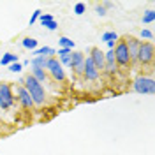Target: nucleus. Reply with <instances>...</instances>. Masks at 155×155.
Instances as JSON below:
<instances>
[{"label":"nucleus","instance_id":"nucleus-1","mask_svg":"<svg viewBox=\"0 0 155 155\" xmlns=\"http://www.w3.org/2000/svg\"><path fill=\"white\" fill-rule=\"evenodd\" d=\"M23 88L28 92V95L32 97L34 104H37V106H42V104H44V101H46V92H44V87H42L39 81H35L30 74H28V76H25Z\"/></svg>","mask_w":155,"mask_h":155},{"label":"nucleus","instance_id":"nucleus-2","mask_svg":"<svg viewBox=\"0 0 155 155\" xmlns=\"http://www.w3.org/2000/svg\"><path fill=\"white\" fill-rule=\"evenodd\" d=\"M113 53H115L116 67H122V69L130 67V58H129V51H127V46H125V41H124V39L116 42Z\"/></svg>","mask_w":155,"mask_h":155},{"label":"nucleus","instance_id":"nucleus-3","mask_svg":"<svg viewBox=\"0 0 155 155\" xmlns=\"http://www.w3.org/2000/svg\"><path fill=\"white\" fill-rule=\"evenodd\" d=\"M134 90L137 94H143V95H153L155 81L148 76H137L134 79Z\"/></svg>","mask_w":155,"mask_h":155},{"label":"nucleus","instance_id":"nucleus-4","mask_svg":"<svg viewBox=\"0 0 155 155\" xmlns=\"http://www.w3.org/2000/svg\"><path fill=\"white\" fill-rule=\"evenodd\" d=\"M153 44L152 42H143L141 41V44H139V51H137V64H141V65H150L152 62H153Z\"/></svg>","mask_w":155,"mask_h":155},{"label":"nucleus","instance_id":"nucleus-5","mask_svg":"<svg viewBox=\"0 0 155 155\" xmlns=\"http://www.w3.org/2000/svg\"><path fill=\"white\" fill-rule=\"evenodd\" d=\"M12 106H14L12 85H9V83H0V107L2 109H11Z\"/></svg>","mask_w":155,"mask_h":155},{"label":"nucleus","instance_id":"nucleus-6","mask_svg":"<svg viewBox=\"0 0 155 155\" xmlns=\"http://www.w3.org/2000/svg\"><path fill=\"white\" fill-rule=\"evenodd\" d=\"M46 69H48L49 74L53 76L55 81H60V83L65 81V71H64V67H62V64L58 62L57 57L48 58V65H46Z\"/></svg>","mask_w":155,"mask_h":155},{"label":"nucleus","instance_id":"nucleus-7","mask_svg":"<svg viewBox=\"0 0 155 155\" xmlns=\"http://www.w3.org/2000/svg\"><path fill=\"white\" fill-rule=\"evenodd\" d=\"M12 94H14V97H18V101H19V104H21L23 109H32V107L35 106L34 101H32V97L28 95V92L23 87L14 85V87H12Z\"/></svg>","mask_w":155,"mask_h":155},{"label":"nucleus","instance_id":"nucleus-8","mask_svg":"<svg viewBox=\"0 0 155 155\" xmlns=\"http://www.w3.org/2000/svg\"><path fill=\"white\" fill-rule=\"evenodd\" d=\"M124 41H125L127 51H129L130 64H137V51H139V44H141V41H139V39H136V37H132V35L125 37Z\"/></svg>","mask_w":155,"mask_h":155},{"label":"nucleus","instance_id":"nucleus-9","mask_svg":"<svg viewBox=\"0 0 155 155\" xmlns=\"http://www.w3.org/2000/svg\"><path fill=\"white\" fill-rule=\"evenodd\" d=\"M90 60L95 65V69L101 72V69H104V53L101 48H92L90 49Z\"/></svg>","mask_w":155,"mask_h":155},{"label":"nucleus","instance_id":"nucleus-10","mask_svg":"<svg viewBox=\"0 0 155 155\" xmlns=\"http://www.w3.org/2000/svg\"><path fill=\"white\" fill-rule=\"evenodd\" d=\"M83 78H85L87 81H95L97 78H99V71H97L95 65L92 64L90 57L85 58V71H83Z\"/></svg>","mask_w":155,"mask_h":155},{"label":"nucleus","instance_id":"nucleus-11","mask_svg":"<svg viewBox=\"0 0 155 155\" xmlns=\"http://www.w3.org/2000/svg\"><path fill=\"white\" fill-rule=\"evenodd\" d=\"M104 69H106V72L109 74H115L116 72V60H115V53H113V49H109L107 53H104Z\"/></svg>","mask_w":155,"mask_h":155},{"label":"nucleus","instance_id":"nucleus-12","mask_svg":"<svg viewBox=\"0 0 155 155\" xmlns=\"http://www.w3.org/2000/svg\"><path fill=\"white\" fill-rule=\"evenodd\" d=\"M30 76L34 78L35 81H39L41 85L42 83H46V79H48V72L44 71V69H37V67H32V74Z\"/></svg>","mask_w":155,"mask_h":155},{"label":"nucleus","instance_id":"nucleus-13","mask_svg":"<svg viewBox=\"0 0 155 155\" xmlns=\"http://www.w3.org/2000/svg\"><path fill=\"white\" fill-rule=\"evenodd\" d=\"M83 62H85V55H83L81 51H72V53H71V65H69V67L74 69V67H78V65H81Z\"/></svg>","mask_w":155,"mask_h":155},{"label":"nucleus","instance_id":"nucleus-14","mask_svg":"<svg viewBox=\"0 0 155 155\" xmlns=\"http://www.w3.org/2000/svg\"><path fill=\"white\" fill-rule=\"evenodd\" d=\"M32 55H35V57H46V58H51L55 55V49L49 48V46H42V48H37L34 49V53Z\"/></svg>","mask_w":155,"mask_h":155},{"label":"nucleus","instance_id":"nucleus-15","mask_svg":"<svg viewBox=\"0 0 155 155\" xmlns=\"http://www.w3.org/2000/svg\"><path fill=\"white\" fill-rule=\"evenodd\" d=\"M28 62L32 67H37V69H46V65H48V58L46 57H34Z\"/></svg>","mask_w":155,"mask_h":155},{"label":"nucleus","instance_id":"nucleus-16","mask_svg":"<svg viewBox=\"0 0 155 155\" xmlns=\"http://www.w3.org/2000/svg\"><path fill=\"white\" fill-rule=\"evenodd\" d=\"M16 62H18V55H14V53H5L0 60L2 65H11V64H16Z\"/></svg>","mask_w":155,"mask_h":155},{"label":"nucleus","instance_id":"nucleus-17","mask_svg":"<svg viewBox=\"0 0 155 155\" xmlns=\"http://www.w3.org/2000/svg\"><path fill=\"white\" fill-rule=\"evenodd\" d=\"M21 44H23V48L32 49V51H34V49H37V41H35V39H32V37H25Z\"/></svg>","mask_w":155,"mask_h":155},{"label":"nucleus","instance_id":"nucleus-18","mask_svg":"<svg viewBox=\"0 0 155 155\" xmlns=\"http://www.w3.org/2000/svg\"><path fill=\"white\" fill-rule=\"evenodd\" d=\"M58 44H60V48H67V49H72L74 48V41H71L69 37H60L58 39Z\"/></svg>","mask_w":155,"mask_h":155},{"label":"nucleus","instance_id":"nucleus-19","mask_svg":"<svg viewBox=\"0 0 155 155\" xmlns=\"http://www.w3.org/2000/svg\"><path fill=\"white\" fill-rule=\"evenodd\" d=\"M101 41H104V42L118 41V34H116V32H104V34H102V37H101Z\"/></svg>","mask_w":155,"mask_h":155},{"label":"nucleus","instance_id":"nucleus-20","mask_svg":"<svg viewBox=\"0 0 155 155\" xmlns=\"http://www.w3.org/2000/svg\"><path fill=\"white\" fill-rule=\"evenodd\" d=\"M153 19H155V11L148 9L145 12V16H143V23H153Z\"/></svg>","mask_w":155,"mask_h":155},{"label":"nucleus","instance_id":"nucleus-21","mask_svg":"<svg viewBox=\"0 0 155 155\" xmlns=\"http://www.w3.org/2000/svg\"><path fill=\"white\" fill-rule=\"evenodd\" d=\"M85 11H87V5H85L83 2H78L76 5H74V12H76L78 16H81V14H83Z\"/></svg>","mask_w":155,"mask_h":155},{"label":"nucleus","instance_id":"nucleus-22","mask_svg":"<svg viewBox=\"0 0 155 155\" xmlns=\"http://www.w3.org/2000/svg\"><path fill=\"white\" fill-rule=\"evenodd\" d=\"M71 53H72V51H71ZM71 53H67V55H62V57H60V60H58V62H60V64H62V67H64V65H71Z\"/></svg>","mask_w":155,"mask_h":155},{"label":"nucleus","instance_id":"nucleus-23","mask_svg":"<svg viewBox=\"0 0 155 155\" xmlns=\"http://www.w3.org/2000/svg\"><path fill=\"white\" fill-rule=\"evenodd\" d=\"M53 16H51V14H41V18H39V21H41V25H42V27H44V25H46V23H49V21H53Z\"/></svg>","mask_w":155,"mask_h":155},{"label":"nucleus","instance_id":"nucleus-24","mask_svg":"<svg viewBox=\"0 0 155 155\" xmlns=\"http://www.w3.org/2000/svg\"><path fill=\"white\" fill-rule=\"evenodd\" d=\"M139 35H141L143 39H148V41H152V39H153V32H152V30H148V28H143Z\"/></svg>","mask_w":155,"mask_h":155},{"label":"nucleus","instance_id":"nucleus-25","mask_svg":"<svg viewBox=\"0 0 155 155\" xmlns=\"http://www.w3.org/2000/svg\"><path fill=\"white\" fill-rule=\"evenodd\" d=\"M41 14H42V11H41V9L34 11V14H32V18H30V25H34V23H35L39 18H41Z\"/></svg>","mask_w":155,"mask_h":155},{"label":"nucleus","instance_id":"nucleus-26","mask_svg":"<svg viewBox=\"0 0 155 155\" xmlns=\"http://www.w3.org/2000/svg\"><path fill=\"white\" fill-rule=\"evenodd\" d=\"M21 69H23V65H21L19 62H16V64H11V65H9V71H11V72H19Z\"/></svg>","mask_w":155,"mask_h":155},{"label":"nucleus","instance_id":"nucleus-27","mask_svg":"<svg viewBox=\"0 0 155 155\" xmlns=\"http://www.w3.org/2000/svg\"><path fill=\"white\" fill-rule=\"evenodd\" d=\"M83 71H85V62H83L81 65H78V67L72 69V72H74L76 76H83Z\"/></svg>","mask_w":155,"mask_h":155},{"label":"nucleus","instance_id":"nucleus-28","mask_svg":"<svg viewBox=\"0 0 155 155\" xmlns=\"http://www.w3.org/2000/svg\"><path fill=\"white\" fill-rule=\"evenodd\" d=\"M44 27H46L48 30H57V28H58V23L55 21V19H53V21H49V23H46Z\"/></svg>","mask_w":155,"mask_h":155},{"label":"nucleus","instance_id":"nucleus-29","mask_svg":"<svg viewBox=\"0 0 155 155\" xmlns=\"http://www.w3.org/2000/svg\"><path fill=\"white\" fill-rule=\"evenodd\" d=\"M95 12L99 16H106V9H104L102 5H95Z\"/></svg>","mask_w":155,"mask_h":155},{"label":"nucleus","instance_id":"nucleus-30","mask_svg":"<svg viewBox=\"0 0 155 155\" xmlns=\"http://www.w3.org/2000/svg\"><path fill=\"white\" fill-rule=\"evenodd\" d=\"M71 51H72V49H67V48H60V49H58V55L62 57V55H67V53H71Z\"/></svg>","mask_w":155,"mask_h":155},{"label":"nucleus","instance_id":"nucleus-31","mask_svg":"<svg viewBox=\"0 0 155 155\" xmlns=\"http://www.w3.org/2000/svg\"><path fill=\"white\" fill-rule=\"evenodd\" d=\"M116 42H118V41H111V42H106V44H107V48H109V49H115Z\"/></svg>","mask_w":155,"mask_h":155},{"label":"nucleus","instance_id":"nucleus-32","mask_svg":"<svg viewBox=\"0 0 155 155\" xmlns=\"http://www.w3.org/2000/svg\"><path fill=\"white\" fill-rule=\"evenodd\" d=\"M102 7H104V9H106V7H113V2H104Z\"/></svg>","mask_w":155,"mask_h":155}]
</instances>
